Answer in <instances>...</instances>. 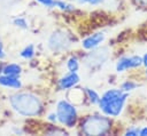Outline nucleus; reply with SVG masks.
I'll return each instance as SVG.
<instances>
[{
	"label": "nucleus",
	"mask_w": 147,
	"mask_h": 136,
	"mask_svg": "<svg viewBox=\"0 0 147 136\" xmlns=\"http://www.w3.org/2000/svg\"><path fill=\"white\" fill-rule=\"evenodd\" d=\"M8 103L11 111L23 118H38L45 112V103L41 96L31 90H15Z\"/></svg>",
	"instance_id": "nucleus-1"
},
{
	"label": "nucleus",
	"mask_w": 147,
	"mask_h": 136,
	"mask_svg": "<svg viewBox=\"0 0 147 136\" xmlns=\"http://www.w3.org/2000/svg\"><path fill=\"white\" fill-rule=\"evenodd\" d=\"M129 98L130 93L123 91L119 87H111L102 93L96 107L107 117L116 119L123 113Z\"/></svg>",
	"instance_id": "nucleus-2"
},
{
	"label": "nucleus",
	"mask_w": 147,
	"mask_h": 136,
	"mask_svg": "<svg viewBox=\"0 0 147 136\" xmlns=\"http://www.w3.org/2000/svg\"><path fill=\"white\" fill-rule=\"evenodd\" d=\"M113 125L114 119L100 112L87 114L80 118L78 122V128L79 131L86 136H99L109 134L111 131Z\"/></svg>",
	"instance_id": "nucleus-3"
},
{
	"label": "nucleus",
	"mask_w": 147,
	"mask_h": 136,
	"mask_svg": "<svg viewBox=\"0 0 147 136\" xmlns=\"http://www.w3.org/2000/svg\"><path fill=\"white\" fill-rule=\"evenodd\" d=\"M55 113L57 115L59 125L65 129H72L78 126L79 112L78 106L68 98H60L55 103Z\"/></svg>",
	"instance_id": "nucleus-4"
},
{
	"label": "nucleus",
	"mask_w": 147,
	"mask_h": 136,
	"mask_svg": "<svg viewBox=\"0 0 147 136\" xmlns=\"http://www.w3.org/2000/svg\"><path fill=\"white\" fill-rule=\"evenodd\" d=\"M71 45L70 35L63 31H54L47 40V47L55 54L67 51Z\"/></svg>",
	"instance_id": "nucleus-5"
},
{
	"label": "nucleus",
	"mask_w": 147,
	"mask_h": 136,
	"mask_svg": "<svg viewBox=\"0 0 147 136\" xmlns=\"http://www.w3.org/2000/svg\"><path fill=\"white\" fill-rule=\"evenodd\" d=\"M142 66V57L140 55H123L115 62L116 73H125L130 70H136Z\"/></svg>",
	"instance_id": "nucleus-6"
},
{
	"label": "nucleus",
	"mask_w": 147,
	"mask_h": 136,
	"mask_svg": "<svg viewBox=\"0 0 147 136\" xmlns=\"http://www.w3.org/2000/svg\"><path fill=\"white\" fill-rule=\"evenodd\" d=\"M106 38H107V33L105 31L100 30V31L92 32L88 35L84 37L79 41V43H80V47L83 50L90 51V50H93V49L100 47L106 41Z\"/></svg>",
	"instance_id": "nucleus-7"
},
{
	"label": "nucleus",
	"mask_w": 147,
	"mask_h": 136,
	"mask_svg": "<svg viewBox=\"0 0 147 136\" xmlns=\"http://www.w3.org/2000/svg\"><path fill=\"white\" fill-rule=\"evenodd\" d=\"M80 83V75L78 72L67 71L56 81V87L60 91H68L69 89L77 87Z\"/></svg>",
	"instance_id": "nucleus-8"
},
{
	"label": "nucleus",
	"mask_w": 147,
	"mask_h": 136,
	"mask_svg": "<svg viewBox=\"0 0 147 136\" xmlns=\"http://www.w3.org/2000/svg\"><path fill=\"white\" fill-rule=\"evenodd\" d=\"M0 87L10 90H20L23 88V81L21 77H11L0 73Z\"/></svg>",
	"instance_id": "nucleus-9"
},
{
	"label": "nucleus",
	"mask_w": 147,
	"mask_h": 136,
	"mask_svg": "<svg viewBox=\"0 0 147 136\" xmlns=\"http://www.w3.org/2000/svg\"><path fill=\"white\" fill-rule=\"evenodd\" d=\"M1 73L11 77H21L23 73V67L20 63H15V62L5 63L1 66Z\"/></svg>",
	"instance_id": "nucleus-10"
},
{
	"label": "nucleus",
	"mask_w": 147,
	"mask_h": 136,
	"mask_svg": "<svg viewBox=\"0 0 147 136\" xmlns=\"http://www.w3.org/2000/svg\"><path fill=\"white\" fill-rule=\"evenodd\" d=\"M36 54H37V49H36V46L33 43H28L25 45L18 53L20 57L22 59H25V61H32L34 57H36Z\"/></svg>",
	"instance_id": "nucleus-11"
},
{
	"label": "nucleus",
	"mask_w": 147,
	"mask_h": 136,
	"mask_svg": "<svg viewBox=\"0 0 147 136\" xmlns=\"http://www.w3.org/2000/svg\"><path fill=\"white\" fill-rule=\"evenodd\" d=\"M65 69L70 72H78L80 69V58L76 54H71L65 59Z\"/></svg>",
	"instance_id": "nucleus-12"
},
{
	"label": "nucleus",
	"mask_w": 147,
	"mask_h": 136,
	"mask_svg": "<svg viewBox=\"0 0 147 136\" xmlns=\"http://www.w3.org/2000/svg\"><path fill=\"white\" fill-rule=\"evenodd\" d=\"M84 93H85V97L87 99V102L91 104V105H94L96 106L99 101H100V94L94 89V88H91V87H84Z\"/></svg>",
	"instance_id": "nucleus-13"
},
{
	"label": "nucleus",
	"mask_w": 147,
	"mask_h": 136,
	"mask_svg": "<svg viewBox=\"0 0 147 136\" xmlns=\"http://www.w3.org/2000/svg\"><path fill=\"white\" fill-rule=\"evenodd\" d=\"M55 8L63 13H67V14L74 13L77 10L76 5L68 0H55Z\"/></svg>",
	"instance_id": "nucleus-14"
},
{
	"label": "nucleus",
	"mask_w": 147,
	"mask_h": 136,
	"mask_svg": "<svg viewBox=\"0 0 147 136\" xmlns=\"http://www.w3.org/2000/svg\"><path fill=\"white\" fill-rule=\"evenodd\" d=\"M11 23L15 27L20 29V30H29L30 27V24H29V21L24 17V16H16L11 19Z\"/></svg>",
	"instance_id": "nucleus-15"
},
{
	"label": "nucleus",
	"mask_w": 147,
	"mask_h": 136,
	"mask_svg": "<svg viewBox=\"0 0 147 136\" xmlns=\"http://www.w3.org/2000/svg\"><path fill=\"white\" fill-rule=\"evenodd\" d=\"M139 86H140L139 82H137V81H134V80H131V79H126V80H124L123 82H121L119 88H121L123 91H125V93H131L132 90L137 89Z\"/></svg>",
	"instance_id": "nucleus-16"
},
{
	"label": "nucleus",
	"mask_w": 147,
	"mask_h": 136,
	"mask_svg": "<svg viewBox=\"0 0 147 136\" xmlns=\"http://www.w3.org/2000/svg\"><path fill=\"white\" fill-rule=\"evenodd\" d=\"M75 1H76V3L79 5V6H86V5H88V6L95 7V6L102 5L106 0H75Z\"/></svg>",
	"instance_id": "nucleus-17"
},
{
	"label": "nucleus",
	"mask_w": 147,
	"mask_h": 136,
	"mask_svg": "<svg viewBox=\"0 0 147 136\" xmlns=\"http://www.w3.org/2000/svg\"><path fill=\"white\" fill-rule=\"evenodd\" d=\"M36 2H38L39 5H41L45 8L48 9H53L55 8V0H34Z\"/></svg>",
	"instance_id": "nucleus-18"
},
{
	"label": "nucleus",
	"mask_w": 147,
	"mask_h": 136,
	"mask_svg": "<svg viewBox=\"0 0 147 136\" xmlns=\"http://www.w3.org/2000/svg\"><path fill=\"white\" fill-rule=\"evenodd\" d=\"M46 121H47V122H49V123H53V125H59L57 115H56L55 111L48 112V113L46 114Z\"/></svg>",
	"instance_id": "nucleus-19"
},
{
	"label": "nucleus",
	"mask_w": 147,
	"mask_h": 136,
	"mask_svg": "<svg viewBox=\"0 0 147 136\" xmlns=\"http://www.w3.org/2000/svg\"><path fill=\"white\" fill-rule=\"evenodd\" d=\"M139 131H140V128L139 127H129V128L125 129L124 135L125 136H138L139 135Z\"/></svg>",
	"instance_id": "nucleus-20"
},
{
	"label": "nucleus",
	"mask_w": 147,
	"mask_h": 136,
	"mask_svg": "<svg viewBox=\"0 0 147 136\" xmlns=\"http://www.w3.org/2000/svg\"><path fill=\"white\" fill-rule=\"evenodd\" d=\"M6 58V51L3 48V42H2V38L0 35V61H3Z\"/></svg>",
	"instance_id": "nucleus-21"
},
{
	"label": "nucleus",
	"mask_w": 147,
	"mask_h": 136,
	"mask_svg": "<svg viewBox=\"0 0 147 136\" xmlns=\"http://www.w3.org/2000/svg\"><path fill=\"white\" fill-rule=\"evenodd\" d=\"M139 136H147V126H144V127L140 128Z\"/></svg>",
	"instance_id": "nucleus-22"
},
{
	"label": "nucleus",
	"mask_w": 147,
	"mask_h": 136,
	"mask_svg": "<svg viewBox=\"0 0 147 136\" xmlns=\"http://www.w3.org/2000/svg\"><path fill=\"white\" fill-rule=\"evenodd\" d=\"M134 2L141 7H147V0H134Z\"/></svg>",
	"instance_id": "nucleus-23"
},
{
	"label": "nucleus",
	"mask_w": 147,
	"mask_h": 136,
	"mask_svg": "<svg viewBox=\"0 0 147 136\" xmlns=\"http://www.w3.org/2000/svg\"><path fill=\"white\" fill-rule=\"evenodd\" d=\"M141 57H142V66L146 67V66H147V51H146Z\"/></svg>",
	"instance_id": "nucleus-24"
},
{
	"label": "nucleus",
	"mask_w": 147,
	"mask_h": 136,
	"mask_svg": "<svg viewBox=\"0 0 147 136\" xmlns=\"http://www.w3.org/2000/svg\"><path fill=\"white\" fill-rule=\"evenodd\" d=\"M144 74H145V77H146V79H147V66L145 67V71H144Z\"/></svg>",
	"instance_id": "nucleus-25"
},
{
	"label": "nucleus",
	"mask_w": 147,
	"mask_h": 136,
	"mask_svg": "<svg viewBox=\"0 0 147 136\" xmlns=\"http://www.w3.org/2000/svg\"><path fill=\"white\" fill-rule=\"evenodd\" d=\"M68 1H75V0H68Z\"/></svg>",
	"instance_id": "nucleus-26"
}]
</instances>
